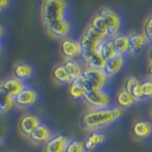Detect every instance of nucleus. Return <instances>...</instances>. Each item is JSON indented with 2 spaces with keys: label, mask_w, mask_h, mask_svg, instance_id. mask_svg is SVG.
<instances>
[{
  "label": "nucleus",
  "mask_w": 152,
  "mask_h": 152,
  "mask_svg": "<svg viewBox=\"0 0 152 152\" xmlns=\"http://www.w3.org/2000/svg\"><path fill=\"white\" fill-rule=\"evenodd\" d=\"M125 115V110L119 107L89 109L82 117V126L89 131H97L116 123Z\"/></svg>",
  "instance_id": "1"
},
{
  "label": "nucleus",
  "mask_w": 152,
  "mask_h": 152,
  "mask_svg": "<svg viewBox=\"0 0 152 152\" xmlns=\"http://www.w3.org/2000/svg\"><path fill=\"white\" fill-rule=\"evenodd\" d=\"M69 3L66 0H43L41 18L45 28L66 19Z\"/></svg>",
  "instance_id": "2"
},
{
  "label": "nucleus",
  "mask_w": 152,
  "mask_h": 152,
  "mask_svg": "<svg viewBox=\"0 0 152 152\" xmlns=\"http://www.w3.org/2000/svg\"><path fill=\"white\" fill-rule=\"evenodd\" d=\"M80 79L87 90H96L106 89L110 78L104 69L85 68Z\"/></svg>",
  "instance_id": "3"
},
{
  "label": "nucleus",
  "mask_w": 152,
  "mask_h": 152,
  "mask_svg": "<svg viewBox=\"0 0 152 152\" xmlns=\"http://www.w3.org/2000/svg\"><path fill=\"white\" fill-rule=\"evenodd\" d=\"M83 101L89 109H100L112 107L113 98L106 89L88 90L83 98Z\"/></svg>",
  "instance_id": "4"
},
{
  "label": "nucleus",
  "mask_w": 152,
  "mask_h": 152,
  "mask_svg": "<svg viewBox=\"0 0 152 152\" xmlns=\"http://www.w3.org/2000/svg\"><path fill=\"white\" fill-rule=\"evenodd\" d=\"M106 37L104 35L101 34L100 32H98L96 30L88 25L87 28L84 31L83 34L80 37V45L81 49L83 51H91V50H98V48L100 44L102 43L103 40H104Z\"/></svg>",
  "instance_id": "5"
},
{
  "label": "nucleus",
  "mask_w": 152,
  "mask_h": 152,
  "mask_svg": "<svg viewBox=\"0 0 152 152\" xmlns=\"http://www.w3.org/2000/svg\"><path fill=\"white\" fill-rule=\"evenodd\" d=\"M98 14L102 16L104 23H106L107 38H113L114 36H116L121 28V18L119 14L109 8L101 9Z\"/></svg>",
  "instance_id": "6"
},
{
  "label": "nucleus",
  "mask_w": 152,
  "mask_h": 152,
  "mask_svg": "<svg viewBox=\"0 0 152 152\" xmlns=\"http://www.w3.org/2000/svg\"><path fill=\"white\" fill-rule=\"evenodd\" d=\"M81 62L85 68L104 69L107 60L102 56L98 50L81 52Z\"/></svg>",
  "instance_id": "7"
},
{
  "label": "nucleus",
  "mask_w": 152,
  "mask_h": 152,
  "mask_svg": "<svg viewBox=\"0 0 152 152\" xmlns=\"http://www.w3.org/2000/svg\"><path fill=\"white\" fill-rule=\"evenodd\" d=\"M15 100L16 107L25 108L34 106L39 100V93L33 88L26 87L17 96L14 98Z\"/></svg>",
  "instance_id": "8"
},
{
  "label": "nucleus",
  "mask_w": 152,
  "mask_h": 152,
  "mask_svg": "<svg viewBox=\"0 0 152 152\" xmlns=\"http://www.w3.org/2000/svg\"><path fill=\"white\" fill-rule=\"evenodd\" d=\"M69 141L70 138L68 135L56 133L44 145L43 152H65Z\"/></svg>",
  "instance_id": "9"
},
{
  "label": "nucleus",
  "mask_w": 152,
  "mask_h": 152,
  "mask_svg": "<svg viewBox=\"0 0 152 152\" xmlns=\"http://www.w3.org/2000/svg\"><path fill=\"white\" fill-rule=\"evenodd\" d=\"M61 52L66 59L80 58L82 49L79 40L72 38H64L61 42Z\"/></svg>",
  "instance_id": "10"
},
{
  "label": "nucleus",
  "mask_w": 152,
  "mask_h": 152,
  "mask_svg": "<svg viewBox=\"0 0 152 152\" xmlns=\"http://www.w3.org/2000/svg\"><path fill=\"white\" fill-rule=\"evenodd\" d=\"M40 124L41 120L37 115H34V114H25L19 120L18 128L22 135L30 137Z\"/></svg>",
  "instance_id": "11"
},
{
  "label": "nucleus",
  "mask_w": 152,
  "mask_h": 152,
  "mask_svg": "<svg viewBox=\"0 0 152 152\" xmlns=\"http://www.w3.org/2000/svg\"><path fill=\"white\" fill-rule=\"evenodd\" d=\"M3 89L6 91L10 96L15 98L22 90L26 88L25 82H23L20 79H18L14 76H11L2 81H0Z\"/></svg>",
  "instance_id": "12"
},
{
  "label": "nucleus",
  "mask_w": 152,
  "mask_h": 152,
  "mask_svg": "<svg viewBox=\"0 0 152 152\" xmlns=\"http://www.w3.org/2000/svg\"><path fill=\"white\" fill-rule=\"evenodd\" d=\"M141 82L142 81L139 78H137L136 76H129L125 81V84H124V88H123L127 92H129L131 94V96L134 98L136 103L142 102L145 100L142 91Z\"/></svg>",
  "instance_id": "13"
},
{
  "label": "nucleus",
  "mask_w": 152,
  "mask_h": 152,
  "mask_svg": "<svg viewBox=\"0 0 152 152\" xmlns=\"http://www.w3.org/2000/svg\"><path fill=\"white\" fill-rule=\"evenodd\" d=\"M52 135H53V133H52L50 127L47 126L46 124L41 123L36 127V129L32 132V134L28 137V139L34 145H45L50 139Z\"/></svg>",
  "instance_id": "14"
},
{
  "label": "nucleus",
  "mask_w": 152,
  "mask_h": 152,
  "mask_svg": "<svg viewBox=\"0 0 152 152\" xmlns=\"http://www.w3.org/2000/svg\"><path fill=\"white\" fill-rule=\"evenodd\" d=\"M132 134L136 139L145 140L152 135V122L146 120H139L132 126Z\"/></svg>",
  "instance_id": "15"
},
{
  "label": "nucleus",
  "mask_w": 152,
  "mask_h": 152,
  "mask_svg": "<svg viewBox=\"0 0 152 152\" xmlns=\"http://www.w3.org/2000/svg\"><path fill=\"white\" fill-rule=\"evenodd\" d=\"M106 141H107V135L104 132L97 130V131H90V133L86 137V139L83 142L86 150H87V152H88L94 150L100 145H102Z\"/></svg>",
  "instance_id": "16"
},
{
  "label": "nucleus",
  "mask_w": 152,
  "mask_h": 152,
  "mask_svg": "<svg viewBox=\"0 0 152 152\" xmlns=\"http://www.w3.org/2000/svg\"><path fill=\"white\" fill-rule=\"evenodd\" d=\"M127 37L128 42H129V52L128 53L140 54L145 50V48L148 45L142 33H131Z\"/></svg>",
  "instance_id": "17"
},
{
  "label": "nucleus",
  "mask_w": 152,
  "mask_h": 152,
  "mask_svg": "<svg viewBox=\"0 0 152 152\" xmlns=\"http://www.w3.org/2000/svg\"><path fill=\"white\" fill-rule=\"evenodd\" d=\"M49 34L55 38H66L71 31V24L68 19H64L58 23L46 28Z\"/></svg>",
  "instance_id": "18"
},
{
  "label": "nucleus",
  "mask_w": 152,
  "mask_h": 152,
  "mask_svg": "<svg viewBox=\"0 0 152 152\" xmlns=\"http://www.w3.org/2000/svg\"><path fill=\"white\" fill-rule=\"evenodd\" d=\"M125 64H126L125 55L118 54L115 57H113V58L109 59L106 62V66H104V70L109 76V78H111L120 72L124 69V66H125Z\"/></svg>",
  "instance_id": "19"
},
{
  "label": "nucleus",
  "mask_w": 152,
  "mask_h": 152,
  "mask_svg": "<svg viewBox=\"0 0 152 152\" xmlns=\"http://www.w3.org/2000/svg\"><path fill=\"white\" fill-rule=\"evenodd\" d=\"M12 73L14 77L20 79L23 82L30 80L33 75L32 66L26 63V62H18L13 66Z\"/></svg>",
  "instance_id": "20"
},
{
  "label": "nucleus",
  "mask_w": 152,
  "mask_h": 152,
  "mask_svg": "<svg viewBox=\"0 0 152 152\" xmlns=\"http://www.w3.org/2000/svg\"><path fill=\"white\" fill-rule=\"evenodd\" d=\"M63 65L72 81L80 78L85 69L82 62L77 59H66Z\"/></svg>",
  "instance_id": "21"
},
{
  "label": "nucleus",
  "mask_w": 152,
  "mask_h": 152,
  "mask_svg": "<svg viewBox=\"0 0 152 152\" xmlns=\"http://www.w3.org/2000/svg\"><path fill=\"white\" fill-rule=\"evenodd\" d=\"M15 107V100L5 91L1 86V83H0V113H9Z\"/></svg>",
  "instance_id": "22"
},
{
  "label": "nucleus",
  "mask_w": 152,
  "mask_h": 152,
  "mask_svg": "<svg viewBox=\"0 0 152 152\" xmlns=\"http://www.w3.org/2000/svg\"><path fill=\"white\" fill-rule=\"evenodd\" d=\"M116 103L117 107L123 108L124 110L132 107L136 104L134 98L131 96L129 92H127L125 88L120 89L116 94Z\"/></svg>",
  "instance_id": "23"
},
{
  "label": "nucleus",
  "mask_w": 152,
  "mask_h": 152,
  "mask_svg": "<svg viewBox=\"0 0 152 152\" xmlns=\"http://www.w3.org/2000/svg\"><path fill=\"white\" fill-rule=\"evenodd\" d=\"M87 91H88L87 88H86L85 85L83 84V82L81 81L80 78L73 80L72 82L69 84V93L70 95V97L74 100H80V99L83 100Z\"/></svg>",
  "instance_id": "24"
},
{
  "label": "nucleus",
  "mask_w": 152,
  "mask_h": 152,
  "mask_svg": "<svg viewBox=\"0 0 152 152\" xmlns=\"http://www.w3.org/2000/svg\"><path fill=\"white\" fill-rule=\"evenodd\" d=\"M98 50L107 61L118 55L113 44L112 38H106L104 40H103L98 48Z\"/></svg>",
  "instance_id": "25"
},
{
  "label": "nucleus",
  "mask_w": 152,
  "mask_h": 152,
  "mask_svg": "<svg viewBox=\"0 0 152 152\" xmlns=\"http://www.w3.org/2000/svg\"><path fill=\"white\" fill-rule=\"evenodd\" d=\"M112 41L117 54L125 55L129 52V42H128V37L126 35L118 33L116 36L112 38Z\"/></svg>",
  "instance_id": "26"
},
{
  "label": "nucleus",
  "mask_w": 152,
  "mask_h": 152,
  "mask_svg": "<svg viewBox=\"0 0 152 152\" xmlns=\"http://www.w3.org/2000/svg\"><path fill=\"white\" fill-rule=\"evenodd\" d=\"M52 76H53L55 82L61 85H69L72 82V80H71L70 76L69 75L68 71H66L63 64L55 66L53 69V71H52Z\"/></svg>",
  "instance_id": "27"
},
{
  "label": "nucleus",
  "mask_w": 152,
  "mask_h": 152,
  "mask_svg": "<svg viewBox=\"0 0 152 152\" xmlns=\"http://www.w3.org/2000/svg\"><path fill=\"white\" fill-rule=\"evenodd\" d=\"M89 25L91 26L94 30H96L98 32L101 33V34L107 37V30L106 23H104L102 16L99 15L98 13L92 18V20H91V22H90Z\"/></svg>",
  "instance_id": "28"
},
{
  "label": "nucleus",
  "mask_w": 152,
  "mask_h": 152,
  "mask_svg": "<svg viewBox=\"0 0 152 152\" xmlns=\"http://www.w3.org/2000/svg\"><path fill=\"white\" fill-rule=\"evenodd\" d=\"M65 152H87L84 142L79 139H70Z\"/></svg>",
  "instance_id": "29"
},
{
  "label": "nucleus",
  "mask_w": 152,
  "mask_h": 152,
  "mask_svg": "<svg viewBox=\"0 0 152 152\" xmlns=\"http://www.w3.org/2000/svg\"><path fill=\"white\" fill-rule=\"evenodd\" d=\"M144 99H152V78H146L141 82Z\"/></svg>",
  "instance_id": "30"
},
{
  "label": "nucleus",
  "mask_w": 152,
  "mask_h": 152,
  "mask_svg": "<svg viewBox=\"0 0 152 152\" xmlns=\"http://www.w3.org/2000/svg\"><path fill=\"white\" fill-rule=\"evenodd\" d=\"M142 34L148 43V45L152 46V17L146 19L142 27Z\"/></svg>",
  "instance_id": "31"
},
{
  "label": "nucleus",
  "mask_w": 152,
  "mask_h": 152,
  "mask_svg": "<svg viewBox=\"0 0 152 152\" xmlns=\"http://www.w3.org/2000/svg\"><path fill=\"white\" fill-rule=\"evenodd\" d=\"M5 27H4V25L3 24H1L0 23V41H1L2 39H3V37H4V35H5Z\"/></svg>",
  "instance_id": "32"
},
{
  "label": "nucleus",
  "mask_w": 152,
  "mask_h": 152,
  "mask_svg": "<svg viewBox=\"0 0 152 152\" xmlns=\"http://www.w3.org/2000/svg\"><path fill=\"white\" fill-rule=\"evenodd\" d=\"M148 74L150 76V78H152V62H150L148 66Z\"/></svg>",
  "instance_id": "33"
},
{
  "label": "nucleus",
  "mask_w": 152,
  "mask_h": 152,
  "mask_svg": "<svg viewBox=\"0 0 152 152\" xmlns=\"http://www.w3.org/2000/svg\"><path fill=\"white\" fill-rule=\"evenodd\" d=\"M148 57H149V60H150V62H152V46L150 47V49H149Z\"/></svg>",
  "instance_id": "34"
},
{
  "label": "nucleus",
  "mask_w": 152,
  "mask_h": 152,
  "mask_svg": "<svg viewBox=\"0 0 152 152\" xmlns=\"http://www.w3.org/2000/svg\"><path fill=\"white\" fill-rule=\"evenodd\" d=\"M3 53V45H2V42L0 41V55Z\"/></svg>",
  "instance_id": "35"
},
{
  "label": "nucleus",
  "mask_w": 152,
  "mask_h": 152,
  "mask_svg": "<svg viewBox=\"0 0 152 152\" xmlns=\"http://www.w3.org/2000/svg\"><path fill=\"white\" fill-rule=\"evenodd\" d=\"M2 145H3V139H2L1 137H0V147L2 146Z\"/></svg>",
  "instance_id": "36"
},
{
  "label": "nucleus",
  "mask_w": 152,
  "mask_h": 152,
  "mask_svg": "<svg viewBox=\"0 0 152 152\" xmlns=\"http://www.w3.org/2000/svg\"><path fill=\"white\" fill-rule=\"evenodd\" d=\"M151 121H152V115H151Z\"/></svg>",
  "instance_id": "37"
},
{
  "label": "nucleus",
  "mask_w": 152,
  "mask_h": 152,
  "mask_svg": "<svg viewBox=\"0 0 152 152\" xmlns=\"http://www.w3.org/2000/svg\"><path fill=\"white\" fill-rule=\"evenodd\" d=\"M151 108H152V106H151Z\"/></svg>",
  "instance_id": "38"
}]
</instances>
